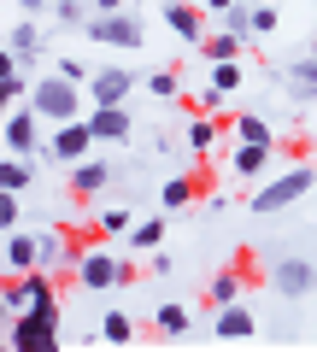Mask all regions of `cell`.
Listing matches in <instances>:
<instances>
[{
    "label": "cell",
    "instance_id": "cell-1",
    "mask_svg": "<svg viewBox=\"0 0 317 352\" xmlns=\"http://www.w3.org/2000/svg\"><path fill=\"white\" fill-rule=\"evenodd\" d=\"M30 106H36L41 118H53V124H71V118H89V94L71 82V76H41L36 88H30Z\"/></svg>",
    "mask_w": 317,
    "mask_h": 352
},
{
    "label": "cell",
    "instance_id": "cell-2",
    "mask_svg": "<svg viewBox=\"0 0 317 352\" xmlns=\"http://www.w3.org/2000/svg\"><path fill=\"white\" fill-rule=\"evenodd\" d=\"M6 346L12 352H59V317H41V311H18L6 317Z\"/></svg>",
    "mask_w": 317,
    "mask_h": 352
},
{
    "label": "cell",
    "instance_id": "cell-3",
    "mask_svg": "<svg viewBox=\"0 0 317 352\" xmlns=\"http://www.w3.org/2000/svg\"><path fill=\"white\" fill-rule=\"evenodd\" d=\"M71 276L83 282L89 294H106V288H124V282H129V264L112 258V247H83V258H76Z\"/></svg>",
    "mask_w": 317,
    "mask_h": 352
},
{
    "label": "cell",
    "instance_id": "cell-4",
    "mask_svg": "<svg viewBox=\"0 0 317 352\" xmlns=\"http://www.w3.org/2000/svg\"><path fill=\"white\" fill-rule=\"evenodd\" d=\"M311 182H317L311 164H294V170H282L276 182H265V188L253 194V212H282V206H294L300 194H311Z\"/></svg>",
    "mask_w": 317,
    "mask_h": 352
},
{
    "label": "cell",
    "instance_id": "cell-5",
    "mask_svg": "<svg viewBox=\"0 0 317 352\" xmlns=\"http://www.w3.org/2000/svg\"><path fill=\"white\" fill-rule=\"evenodd\" d=\"M89 36L106 41V47H129V53H135L141 41H147V24H141L135 12H94L89 18Z\"/></svg>",
    "mask_w": 317,
    "mask_h": 352
},
{
    "label": "cell",
    "instance_id": "cell-6",
    "mask_svg": "<svg viewBox=\"0 0 317 352\" xmlns=\"http://www.w3.org/2000/svg\"><path fill=\"white\" fill-rule=\"evenodd\" d=\"M94 147H100V141H94L89 118H71V124H59V129H53V147H47V153H53L59 164H83Z\"/></svg>",
    "mask_w": 317,
    "mask_h": 352
},
{
    "label": "cell",
    "instance_id": "cell-7",
    "mask_svg": "<svg viewBox=\"0 0 317 352\" xmlns=\"http://www.w3.org/2000/svg\"><path fill=\"white\" fill-rule=\"evenodd\" d=\"M53 288V270H30V276H6V288H0V300H6V317L18 311H36L41 294Z\"/></svg>",
    "mask_w": 317,
    "mask_h": 352
},
{
    "label": "cell",
    "instance_id": "cell-8",
    "mask_svg": "<svg viewBox=\"0 0 317 352\" xmlns=\"http://www.w3.org/2000/svg\"><path fill=\"white\" fill-rule=\"evenodd\" d=\"M129 88H135V71L129 65H100L89 76V106H124Z\"/></svg>",
    "mask_w": 317,
    "mask_h": 352
},
{
    "label": "cell",
    "instance_id": "cell-9",
    "mask_svg": "<svg viewBox=\"0 0 317 352\" xmlns=\"http://www.w3.org/2000/svg\"><path fill=\"white\" fill-rule=\"evenodd\" d=\"M6 153H41V112L36 106H12V118H6Z\"/></svg>",
    "mask_w": 317,
    "mask_h": 352
},
{
    "label": "cell",
    "instance_id": "cell-10",
    "mask_svg": "<svg viewBox=\"0 0 317 352\" xmlns=\"http://www.w3.org/2000/svg\"><path fill=\"white\" fill-rule=\"evenodd\" d=\"M30 270H41V235L6 229V276H30Z\"/></svg>",
    "mask_w": 317,
    "mask_h": 352
},
{
    "label": "cell",
    "instance_id": "cell-11",
    "mask_svg": "<svg viewBox=\"0 0 317 352\" xmlns=\"http://www.w3.org/2000/svg\"><path fill=\"white\" fill-rule=\"evenodd\" d=\"M270 282H276V294H288V300H300V294L317 288V270L305 258H282L276 270H270Z\"/></svg>",
    "mask_w": 317,
    "mask_h": 352
},
{
    "label": "cell",
    "instance_id": "cell-12",
    "mask_svg": "<svg viewBox=\"0 0 317 352\" xmlns=\"http://www.w3.org/2000/svg\"><path fill=\"white\" fill-rule=\"evenodd\" d=\"M89 129L100 147H112V141H129V112L124 106H89Z\"/></svg>",
    "mask_w": 317,
    "mask_h": 352
},
{
    "label": "cell",
    "instance_id": "cell-13",
    "mask_svg": "<svg viewBox=\"0 0 317 352\" xmlns=\"http://www.w3.org/2000/svg\"><path fill=\"white\" fill-rule=\"evenodd\" d=\"M165 24L177 30L182 41H194V47L206 41V24H200V6H194V0H171V6H165Z\"/></svg>",
    "mask_w": 317,
    "mask_h": 352
},
{
    "label": "cell",
    "instance_id": "cell-14",
    "mask_svg": "<svg viewBox=\"0 0 317 352\" xmlns=\"http://www.w3.org/2000/svg\"><path fill=\"white\" fill-rule=\"evenodd\" d=\"M212 329H217L223 340H241V335H253V329H259V317H253V305L235 300V305H223V311L212 317Z\"/></svg>",
    "mask_w": 317,
    "mask_h": 352
},
{
    "label": "cell",
    "instance_id": "cell-15",
    "mask_svg": "<svg viewBox=\"0 0 317 352\" xmlns=\"http://www.w3.org/2000/svg\"><path fill=\"white\" fill-rule=\"evenodd\" d=\"M106 182H112V164L106 159H83V164H71V188L89 200V194H100Z\"/></svg>",
    "mask_w": 317,
    "mask_h": 352
},
{
    "label": "cell",
    "instance_id": "cell-16",
    "mask_svg": "<svg viewBox=\"0 0 317 352\" xmlns=\"http://www.w3.org/2000/svg\"><path fill=\"white\" fill-rule=\"evenodd\" d=\"M217 141H223V129H217V124H212L206 112H194V124H188V153L212 159V153H217Z\"/></svg>",
    "mask_w": 317,
    "mask_h": 352
},
{
    "label": "cell",
    "instance_id": "cell-17",
    "mask_svg": "<svg viewBox=\"0 0 317 352\" xmlns=\"http://www.w3.org/2000/svg\"><path fill=\"white\" fill-rule=\"evenodd\" d=\"M235 300H241V270H217L212 288H206V305L223 311V305H235Z\"/></svg>",
    "mask_w": 317,
    "mask_h": 352
},
{
    "label": "cell",
    "instance_id": "cell-18",
    "mask_svg": "<svg viewBox=\"0 0 317 352\" xmlns=\"http://www.w3.org/2000/svg\"><path fill=\"white\" fill-rule=\"evenodd\" d=\"M235 141H241V147H276V135H270V124L265 118H235Z\"/></svg>",
    "mask_w": 317,
    "mask_h": 352
},
{
    "label": "cell",
    "instance_id": "cell-19",
    "mask_svg": "<svg viewBox=\"0 0 317 352\" xmlns=\"http://www.w3.org/2000/svg\"><path fill=\"white\" fill-rule=\"evenodd\" d=\"M53 18H59L65 30H89V18H94V0H53Z\"/></svg>",
    "mask_w": 317,
    "mask_h": 352
},
{
    "label": "cell",
    "instance_id": "cell-20",
    "mask_svg": "<svg viewBox=\"0 0 317 352\" xmlns=\"http://www.w3.org/2000/svg\"><path fill=\"white\" fill-rule=\"evenodd\" d=\"M129 247H141V252H159V247H165V212L129 229Z\"/></svg>",
    "mask_w": 317,
    "mask_h": 352
},
{
    "label": "cell",
    "instance_id": "cell-21",
    "mask_svg": "<svg viewBox=\"0 0 317 352\" xmlns=\"http://www.w3.org/2000/svg\"><path fill=\"white\" fill-rule=\"evenodd\" d=\"M241 47H247V41H241V36H229V30H217V36L200 41V53H206L212 65H217V59H241Z\"/></svg>",
    "mask_w": 317,
    "mask_h": 352
},
{
    "label": "cell",
    "instance_id": "cell-22",
    "mask_svg": "<svg viewBox=\"0 0 317 352\" xmlns=\"http://www.w3.org/2000/svg\"><path fill=\"white\" fill-rule=\"evenodd\" d=\"M182 206H194V182L188 176H171L165 188H159V212H182Z\"/></svg>",
    "mask_w": 317,
    "mask_h": 352
},
{
    "label": "cell",
    "instance_id": "cell-23",
    "mask_svg": "<svg viewBox=\"0 0 317 352\" xmlns=\"http://www.w3.org/2000/svg\"><path fill=\"white\" fill-rule=\"evenodd\" d=\"M265 164H270L265 147H241V141H235V153H229V170H235V176H259Z\"/></svg>",
    "mask_w": 317,
    "mask_h": 352
},
{
    "label": "cell",
    "instance_id": "cell-24",
    "mask_svg": "<svg viewBox=\"0 0 317 352\" xmlns=\"http://www.w3.org/2000/svg\"><path fill=\"white\" fill-rule=\"evenodd\" d=\"M36 47H41V36H36V24H30V18H24V24H12V36H6V53H18V59H36Z\"/></svg>",
    "mask_w": 317,
    "mask_h": 352
},
{
    "label": "cell",
    "instance_id": "cell-25",
    "mask_svg": "<svg viewBox=\"0 0 317 352\" xmlns=\"http://www.w3.org/2000/svg\"><path fill=\"white\" fill-rule=\"evenodd\" d=\"M217 18H223V30H229V36L253 41V0H235V6H229V12H217Z\"/></svg>",
    "mask_w": 317,
    "mask_h": 352
},
{
    "label": "cell",
    "instance_id": "cell-26",
    "mask_svg": "<svg viewBox=\"0 0 317 352\" xmlns=\"http://www.w3.org/2000/svg\"><path fill=\"white\" fill-rule=\"evenodd\" d=\"M0 188H6V194H24V188H30V164L18 159V153L0 164Z\"/></svg>",
    "mask_w": 317,
    "mask_h": 352
},
{
    "label": "cell",
    "instance_id": "cell-27",
    "mask_svg": "<svg viewBox=\"0 0 317 352\" xmlns=\"http://www.w3.org/2000/svg\"><path fill=\"white\" fill-rule=\"evenodd\" d=\"M129 335H135V323H129L124 311H106L100 317V340H112V346H118V340H129Z\"/></svg>",
    "mask_w": 317,
    "mask_h": 352
},
{
    "label": "cell",
    "instance_id": "cell-28",
    "mask_svg": "<svg viewBox=\"0 0 317 352\" xmlns=\"http://www.w3.org/2000/svg\"><path fill=\"white\" fill-rule=\"evenodd\" d=\"M177 88H182V82H177V71H171V65L147 76V94H153V100H177Z\"/></svg>",
    "mask_w": 317,
    "mask_h": 352
},
{
    "label": "cell",
    "instance_id": "cell-29",
    "mask_svg": "<svg viewBox=\"0 0 317 352\" xmlns=\"http://www.w3.org/2000/svg\"><path fill=\"white\" fill-rule=\"evenodd\" d=\"M288 88H317V53H311V59H294V65H288Z\"/></svg>",
    "mask_w": 317,
    "mask_h": 352
},
{
    "label": "cell",
    "instance_id": "cell-30",
    "mask_svg": "<svg viewBox=\"0 0 317 352\" xmlns=\"http://www.w3.org/2000/svg\"><path fill=\"white\" fill-rule=\"evenodd\" d=\"M153 323L165 329V335H182V329H188V305H159V317H153Z\"/></svg>",
    "mask_w": 317,
    "mask_h": 352
},
{
    "label": "cell",
    "instance_id": "cell-31",
    "mask_svg": "<svg viewBox=\"0 0 317 352\" xmlns=\"http://www.w3.org/2000/svg\"><path fill=\"white\" fill-rule=\"evenodd\" d=\"M129 229H135V223H129L124 206H106V212H100V235H129Z\"/></svg>",
    "mask_w": 317,
    "mask_h": 352
},
{
    "label": "cell",
    "instance_id": "cell-32",
    "mask_svg": "<svg viewBox=\"0 0 317 352\" xmlns=\"http://www.w3.org/2000/svg\"><path fill=\"white\" fill-rule=\"evenodd\" d=\"M212 82H217V88L229 94V88L241 82V65H235V59H217V65H212Z\"/></svg>",
    "mask_w": 317,
    "mask_h": 352
},
{
    "label": "cell",
    "instance_id": "cell-33",
    "mask_svg": "<svg viewBox=\"0 0 317 352\" xmlns=\"http://www.w3.org/2000/svg\"><path fill=\"white\" fill-rule=\"evenodd\" d=\"M270 30H276V6L253 0V36H270Z\"/></svg>",
    "mask_w": 317,
    "mask_h": 352
},
{
    "label": "cell",
    "instance_id": "cell-34",
    "mask_svg": "<svg viewBox=\"0 0 317 352\" xmlns=\"http://www.w3.org/2000/svg\"><path fill=\"white\" fill-rule=\"evenodd\" d=\"M223 100H229V94H223V88L212 82V88H206V94H200V100H194V106H200L206 118H217V112H223Z\"/></svg>",
    "mask_w": 317,
    "mask_h": 352
},
{
    "label": "cell",
    "instance_id": "cell-35",
    "mask_svg": "<svg viewBox=\"0 0 317 352\" xmlns=\"http://www.w3.org/2000/svg\"><path fill=\"white\" fill-rule=\"evenodd\" d=\"M0 223L18 229V194H6V188H0Z\"/></svg>",
    "mask_w": 317,
    "mask_h": 352
},
{
    "label": "cell",
    "instance_id": "cell-36",
    "mask_svg": "<svg viewBox=\"0 0 317 352\" xmlns=\"http://www.w3.org/2000/svg\"><path fill=\"white\" fill-rule=\"evenodd\" d=\"M59 76H71V82H83L89 71H83V59H59Z\"/></svg>",
    "mask_w": 317,
    "mask_h": 352
},
{
    "label": "cell",
    "instance_id": "cell-37",
    "mask_svg": "<svg viewBox=\"0 0 317 352\" xmlns=\"http://www.w3.org/2000/svg\"><path fill=\"white\" fill-rule=\"evenodd\" d=\"M94 12H124V0H94Z\"/></svg>",
    "mask_w": 317,
    "mask_h": 352
},
{
    "label": "cell",
    "instance_id": "cell-38",
    "mask_svg": "<svg viewBox=\"0 0 317 352\" xmlns=\"http://www.w3.org/2000/svg\"><path fill=\"white\" fill-rule=\"evenodd\" d=\"M24 12H53V0H24Z\"/></svg>",
    "mask_w": 317,
    "mask_h": 352
},
{
    "label": "cell",
    "instance_id": "cell-39",
    "mask_svg": "<svg viewBox=\"0 0 317 352\" xmlns=\"http://www.w3.org/2000/svg\"><path fill=\"white\" fill-rule=\"evenodd\" d=\"M229 6H235V0H206V12H229Z\"/></svg>",
    "mask_w": 317,
    "mask_h": 352
},
{
    "label": "cell",
    "instance_id": "cell-40",
    "mask_svg": "<svg viewBox=\"0 0 317 352\" xmlns=\"http://www.w3.org/2000/svg\"><path fill=\"white\" fill-rule=\"evenodd\" d=\"M311 53H317V41H311Z\"/></svg>",
    "mask_w": 317,
    "mask_h": 352
}]
</instances>
